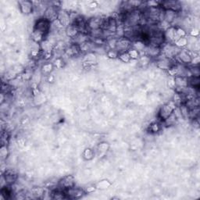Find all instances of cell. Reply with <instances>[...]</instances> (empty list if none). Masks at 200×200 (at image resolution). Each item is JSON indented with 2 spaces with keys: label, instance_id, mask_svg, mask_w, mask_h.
<instances>
[{
  "label": "cell",
  "instance_id": "cell-1",
  "mask_svg": "<svg viewBox=\"0 0 200 200\" xmlns=\"http://www.w3.org/2000/svg\"><path fill=\"white\" fill-rule=\"evenodd\" d=\"M176 108H177V105L174 103L173 101H171L168 103L163 105L160 107V110L158 112V115H157L158 119L160 121L164 122L166 119L168 118L173 114V110Z\"/></svg>",
  "mask_w": 200,
  "mask_h": 200
},
{
  "label": "cell",
  "instance_id": "cell-2",
  "mask_svg": "<svg viewBox=\"0 0 200 200\" xmlns=\"http://www.w3.org/2000/svg\"><path fill=\"white\" fill-rule=\"evenodd\" d=\"M132 42L130 39L125 38V37H121L119 38L117 40V45H116L115 50H117L119 54L122 52H128V50L131 48Z\"/></svg>",
  "mask_w": 200,
  "mask_h": 200
},
{
  "label": "cell",
  "instance_id": "cell-3",
  "mask_svg": "<svg viewBox=\"0 0 200 200\" xmlns=\"http://www.w3.org/2000/svg\"><path fill=\"white\" fill-rule=\"evenodd\" d=\"M67 198H71V199H78L81 198L85 194V191L83 189L77 188V187H72L68 189L64 190Z\"/></svg>",
  "mask_w": 200,
  "mask_h": 200
},
{
  "label": "cell",
  "instance_id": "cell-4",
  "mask_svg": "<svg viewBox=\"0 0 200 200\" xmlns=\"http://www.w3.org/2000/svg\"><path fill=\"white\" fill-rule=\"evenodd\" d=\"M73 186H75V180L72 175H67L60 179L57 183V187L59 189L64 191Z\"/></svg>",
  "mask_w": 200,
  "mask_h": 200
},
{
  "label": "cell",
  "instance_id": "cell-5",
  "mask_svg": "<svg viewBox=\"0 0 200 200\" xmlns=\"http://www.w3.org/2000/svg\"><path fill=\"white\" fill-rule=\"evenodd\" d=\"M103 18L101 17H93L92 18L87 20V26L89 31L97 29H101Z\"/></svg>",
  "mask_w": 200,
  "mask_h": 200
},
{
  "label": "cell",
  "instance_id": "cell-6",
  "mask_svg": "<svg viewBox=\"0 0 200 200\" xmlns=\"http://www.w3.org/2000/svg\"><path fill=\"white\" fill-rule=\"evenodd\" d=\"M19 8L20 12L25 15H28L33 12L35 6L31 1H20L19 2Z\"/></svg>",
  "mask_w": 200,
  "mask_h": 200
},
{
  "label": "cell",
  "instance_id": "cell-7",
  "mask_svg": "<svg viewBox=\"0 0 200 200\" xmlns=\"http://www.w3.org/2000/svg\"><path fill=\"white\" fill-rule=\"evenodd\" d=\"M145 55L148 56L149 58H158L161 55V48L160 47L153 46V45H148L145 49Z\"/></svg>",
  "mask_w": 200,
  "mask_h": 200
},
{
  "label": "cell",
  "instance_id": "cell-8",
  "mask_svg": "<svg viewBox=\"0 0 200 200\" xmlns=\"http://www.w3.org/2000/svg\"><path fill=\"white\" fill-rule=\"evenodd\" d=\"M179 13H177V12L173 11V10H164V20L166 21L167 23L171 24L172 23L175 21V20L177 19V16H178Z\"/></svg>",
  "mask_w": 200,
  "mask_h": 200
},
{
  "label": "cell",
  "instance_id": "cell-9",
  "mask_svg": "<svg viewBox=\"0 0 200 200\" xmlns=\"http://www.w3.org/2000/svg\"><path fill=\"white\" fill-rule=\"evenodd\" d=\"M78 34V29L75 27L74 25L70 24L69 26H67V28H66V35H67V37H69L70 39H73V38H75Z\"/></svg>",
  "mask_w": 200,
  "mask_h": 200
},
{
  "label": "cell",
  "instance_id": "cell-10",
  "mask_svg": "<svg viewBox=\"0 0 200 200\" xmlns=\"http://www.w3.org/2000/svg\"><path fill=\"white\" fill-rule=\"evenodd\" d=\"M128 52L129 56H130L131 60H138L141 56L140 52H139V51H137V50L134 49V48H131L130 50H128V52Z\"/></svg>",
  "mask_w": 200,
  "mask_h": 200
},
{
  "label": "cell",
  "instance_id": "cell-11",
  "mask_svg": "<svg viewBox=\"0 0 200 200\" xmlns=\"http://www.w3.org/2000/svg\"><path fill=\"white\" fill-rule=\"evenodd\" d=\"M118 58L120 59L122 62H123V63H128V62H130L131 60V59L130 56H129L128 52H127L120 53L119 54Z\"/></svg>",
  "mask_w": 200,
  "mask_h": 200
},
{
  "label": "cell",
  "instance_id": "cell-12",
  "mask_svg": "<svg viewBox=\"0 0 200 200\" xmlns=\"http://www.w3.org/2000/svg\"><path fill=\"white\" fill-rule=\"evenodd\" d=\"M160 123H156V122L151 123V124H150V126H149V131L152 134L157 133V132H158L159 131H160Z\"/></svg>",
  "mask_w": 200,
  "mask_h": 200
},
{
  "label": "cell",
  "instance_id": "cell-13",
  "mask_svg": "<svg viewBox=\"0 0 200 200\" xmlns=\"http://www.w3.org/2000/svg\"><path fill=\"white\" fill-rule=\"evenodd\" d=\"M84 156H85V158L86 159V160H91V159L93 158L94 156L93 151H92L91 148H86V149L85 150V152H84Z\"/></svg>",
  "mask_w": 200,
  "mask_h": 200
},
{
  "label": "cell",
  "instance_id": "cell-14",
  "mask_svg": "<svg viewBox=\"0 0 200 200\" xmlns=\"http://www.w3.org/2000/svg\"><path fill=\"white\" fill-rule=\"evenodd\" d=\"M107 56L111 59H117L119 56V52L115 49H110L106 52Z\"/></svg>",
  "mask_w": 200,
  "mask_h": 200
},
{
  "label": "cell",
  "instance_id": "cell-15",
  "mask_svg": "<svg viewBox=\"0 0 200 200\" xmlns=\"http://www.w3.org/2000/svg\"><path fill=\"white\" fill-rule=\"evenodd\" d=\"M8 156V148H7L6 145H2V147H1V156H2V159H6Z\"/></svg>",
  "mask_w": 200,
  "mask_h": 200
},
{
  "label": "cell",
  "instance_id": "cell-16",
  "mask_svg": "<svg viewBox=\"0 0 200 200\" xmlns=\"http://www.w3.org/2000/svg\"><path fill=\"white\" fill-rule=\"evenodd\" d=\"M52 65L50 64H45L42 66V71L45 73H48L52 71Z\"/></svg>",
  "mask_w": 200,
  "mask_h": 200
},
{
  "label": "cell",
  "instance_id": "cell-17",
  "mask_svg": "<svg viewBox=\"0 0 200 200\" xmlns=\"http://www.w3.org/2000/svg\"><path fill=\"white\" fill-rule=\"evenodd\" d=\"M110 185V184L107 181H100V183L98 184V189H107V187H109Z\"/></svg>",
  "mask_w": 200,
  "mask_h": 200
},
{
  "label": "cell",
  "instance_id": "cell-18",
  "mask_svg": "<svg viewBox=\"0 0 200 200\" xmlns=\"http://www.w3.org/2000/svg\"><path fill=\"white\" fill-rule=\"evenodd\" d=\"M98 148H99L101 152H104V151H106L108 149V145H106V143H101L98 145Z\"/></svg>",
  "mask_w": 200,
  "mask_h": 200
}]
</instances>
